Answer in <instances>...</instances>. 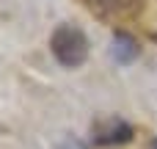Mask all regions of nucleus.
<instances>
[{
    "instance_id": "nucleus-1",
    "label": "nucleus",
    "mask_w": 157,
    "mask_h": 149,
    "mask_svg": "<svg viewBox=\"0 0 157 149\" xmlns=\"http://www.w3.org/2000/svg\"><path fill=\"white\" fill-rule=\"evenodd\" d=\"M50 50L61 66L75 69L83 66L88 58V39L77 25H58L50 36Z\"/></svg>"
},
{
    "instance_id": "nucleus-2",
    "label": "nucleus",
    "mask_w": 157,
    "mask_h": 149,
    "mask_svg": "<svg viewBox=\"0 0 157 149\" xmlns=\"http://www.w3.org/2000/svg\"><path fill=\"white\" fill-rule=\"evenodd\" d=\"M135 130L119 116H102L91 124V144L94 147H113V144H127L132 141Z\"/></svg>"
},
{
    "instance_id": "nucleus-3",
    "label": "nucleus",
    "mask_w": 157,
    "mask_h": 149,
    "mask_svg": "<svg viewBox=\"0 0 157 149\" xmlns=\"http://www.w3.org/2000/svg\"><path fill=\"white\" fill-rule=\"evenodd\" d=\"M110 55L116 58V64H132L138 55H141V44L132 33L127 30H113V39H110Z\"/></svg>"
},
{
    "instance_id": "nucleus-4",
    "label": "nucleus",
    "mask_w": 157,
    "mask_h": 149,
    "mask_svg": "<svg viewBox=\"0 0 157 149\" xmlns=\"http://www.w3.org/2000/svg\"><path fill=\"white\" fill-rule=\"evenodd\" d=\"M88 6L99 17H130L141 11L144 0H88Z\"/></svg>"
},
{
    "instance_id": "nucleus-5",
    "label": "nucleus",
    "mask_w": 157,
    "mask_h": 149,
    "mask_svg": "<svg viewBox=\"0 0 157 149\" xmlns=\"http://www.w3.org/2000/svg\"><path fill=\"white\" fill-rule=\"evenodd\" d=\"M61 149H86V147H83L77 138H66V141L61 144Z\"/></svg>"
},
{
    "instance_id": "nucleus-6",
    "label": "nucleus",
    "mask_w": 157,
    "mask_h": 149,
    "mask_svg": "<svg viewBox=\"0 0 157 149\" xmlns=\"http://www.w3.org/2000/svg\"><path fill=\"white\" fill-rule=\"evenodd\" d=\"M152 149H157V141H155V144H152Z\"/></svg>"
}]
</instances>
